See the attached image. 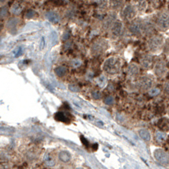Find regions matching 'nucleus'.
I'll use <instances>...</instances> for the list:
<instances>
[{"instance_id":"obj_1","label":"nucleus","mask_w":169,"mask_h":169,"mask_svg":"<svg viewBox=\"0 0 169 169\" xmlns=\"http://www.w3.org/2000/svg\"><path fill=\"white\" fill-rule=\"evenodd\" d=\"M119 69V66L118 64V61L115 59H108L105 63V69L108 73H115Z\"/></svg>"},{"instance_id":"obj_2","label":"nucleus","mask_w":169,"mask_h":169,"mask_svg":"<svg viewBox=\"0 0 169 169\" xmlns=\"http://www.w3.org/2000/svg\"><path fill=\"white\" fill-rule=\"evenodd\" d=\"M156 159L161 163H168V156L162 151H156Z\"/></svg>"},{"instance_id":"obj_3","label":"nucleus","mask_w":169,"mask_h":169,"mask_svg":"<svg viewBox=\"0 0 169 169\" xmlns=\"http://www.w3.org/2000/svg\"><path fill=\"white\" fill-rule=\"evenodd\" d=\"M162 45V40L158 37H154L151 40V48L153 50H156L159 48V46Z\"/></svg>"},{"instance_id":"obj_4","label":"nucleus","mask_w":169,"mask_h":169,"mask_svg":"<svg viewBox=\"0 0 169 169\" xmlns=\"http://www.w3.org/2000/svg\"><path fill=\"white\" fill-rule=\"evenodd\" d=\"M59 158L63 162H68L70 160V155L66 151H63L59 154Z\"/></svg>"},{"instance_id":"obj_5","label":"nucleus","mask_w":169,"mask_h":169,"mask_svg":"<svg viewBox=\"0 0 169 169\" xmlns=\"http://www.w3.org/2000/svg\"><path fill=\"white\" fill-rule=\"evenodd\" d=\"M151 79H149L148 78H143L142 80H141V86L142 87H145V88H147L149 86H151Z\"/></svg>"},{"instance_id":"obj_6","label":"nucleus","mask_w":169,"mask_h":169,"mask_svg":"<svg viewBox=\"0 0 169 169\" xmlns=\"http://www.w3.org/2000/svg\"><path fill=\"white\" fill-rule=\"evenodd\" d=\"M124 15H125V17H127V18H131V17H133V16H134V12H133L132 8L128 7L127 9H124Z\"/></svg>"},{"instance_id":"obj_7","label":"nucleus","mask_w":169,"mask_h":169,"mask_svg":"<svg viewBox=\"0 0 169 169\" xmlns=\"http://www.w3.org/2000/svg\"><path fill=\"white\" fill-rule=\"evenodd\" d=\"M55 119L59 121H62V122H65L67 120V118L65 117V115L62 112H57L55 114Z\"/></svg>"},{"instance_id":"obj_8","label":"nucleus","mask_w":169,"mask_h":169,"mask_svg":"<svg viewBox=\"0 0 169 169\" xmlns=\"http://www.w3.org/2000/svg\"><path fill=\"white\" fill-rule=\"evenodd\" d=\"M139 135H140L141 138H143L144 139H146V140H149L150 138H151L149 132L146 131V130H140L139 131Z\"/></svg>"},{"instance_id":"obj_9","label":"nucleus","mask_w":169,"mask_h":169,"mask_svg":"<svg viewBox=\"0 0 169 169\" xmlns=\"http://www.w3.org/2000/svg\"><path fill=\"white\" fill-rule=\"evenodd\" d=\"M120 30H121V24L119 22H117L114 26H113V28H112V31L115 35H118L119 34L120 32Z\"/></svg>"},{"instance_id":"obj_10","label":"nucleus","mask_w":169,"mask_h":169,"mask_svg":"<svg viewBox=\"0 0 169 169\" xmlns=\"http://www.w3.org/2000/svg\"><path fill=\"white\" fill-rule=\"evenodd\" d=\"M45 162H46V163L48 165V166H53L54 164H55V162H54V160L50 156H46V158H45Z\"/></svg>"},{"instance_id":"obj_11","label":"nucleus","mask_w":169,"mask_h":169,"mask_svg":"<svg viewBox=\"0 0 169 169\" xmlns=\"http://www.w3.org/2000/svg\"><path fill=\"white\" fill-rule=\"evenodd\" d=\"M47 14H48L47 15V18L51 21H53V22L58 21V16H57V15H55L54 13H47Z\"/></svg>"},{"instance_id":"obj_12","label":"nucleus","mask_w":169,"mask_h":169,"mask_svg":"<svg viewBox=\"0 0 169 169\" xmlns=\"http://www.w3.org/2000/svg\"><path fill=\"white\" fill-rule=\"evenodd\" d=\"M57 70H60V72H57V74L59 75H64L66 73H67V69L64 68V67H59V69H57Z\"/></svg>"}]
</instances>
